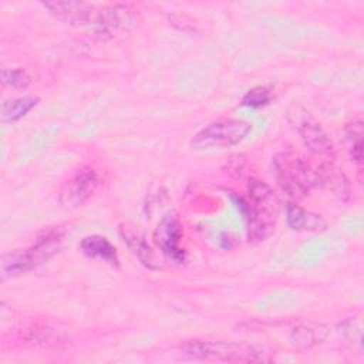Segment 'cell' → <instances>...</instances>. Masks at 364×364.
I'll list each match as a JSON object with an SVG mask.
<instances>
[{
	"mask_svg": "<svg viewBox=\"0 0 364 364\" xmlns=\"http://www.w3.org/2000/svg\"><path fill=\"white\" fill-rule=\"evenodd\" d=\"M249 199L243 200L240 196L237 208L246 218L249 240L260 242L272 235L280 212V200L274 191L260 179H250L247 185Z\"/></svg>",
	"mask_w": 364,
	"mask_h": 364,
	"instance_id": "obj_1",
	"label": "cell"
},
{
	"mask_svg": "<svg viewBox=\"0 0 364 364\" xmlns=\"http://www.w3.org/2000/svg\"><path fill=\"white\" fill-rule=\"evenodd\" d=\"M63 237L64 233L60 229H50L40 235L30 247L3 255L0 262L1 279L27 273L51 259L60 250Z\"/></svg>",
	"mask_w": 364,
	"mask_h": 364,
	"instance_id": "obj_2",
	"label": "cell"
},
{
	"mask_svg": "<svg viewBox=\"0 0 364 364\" xmlns=\"http://www.w3.org/2000/svg\"><path fill=\"white\" fill-rule=\"evenodd\" d=\"M191 357L233 363H266L270 361L269 353L255 346L232 341H191L182 347Z\"/></svg>",
	"mask_w": 364,
	"mask_h": 364,
	"instance_id": "obj_3",
	"label": "cell"
},
{
	"mask_svg": "<svg viewBox=\"0 0 364 364\" xmlns=\"http://www.w3.org/2000/svg\"><path fill=\"white\" fill-rule=\"evenodd\" d=\"M277 185L290 198L306 196L314 185V172L307 162L293 152H282L273 159Z\"/></svg>",
	"mask_w": 364,
	"mask_h": 364,
	"instance_id": "obj_4",
	"label": "cell"
},
{
	"mask_svg": "<svg viewBox=\"0 0 364 364\" xmlns=\"http://www.w3.org/2000/svg\"><path fill=\"white\" fill-rule=\"evenodd\" d=\"M252 131V124L242 119H219L196 132L191 141L193 149L232 146L243 141Z\"/></svg>",
	"mask_w": 364,
	"mask_h": 364,
	"instance_id": "obj_5",
	"label": "cell"
},
{
	"mask_svg": "<svg viewBox=\"0 0 364 364\" xmlns=\"http://www.w3.org/2000/svg\"><path fill=\"white\" fill-rule=\"evenodd\" d=\"M100 185V176L91 166L78 169L60 189L58 202L65 209H74L87 202Z\"/></svg>",
	"mask_w": 364,
	"mask_h": 364,
	"instance_id": "obj_6",
	"label": "cell"
},
{
	"mask_svg": "<svg viewBox=\"0 0 364 364\" xmlns=\"http://www.w3.org/2000/svg\"><path fill=\"white\" fill-rule=\"evenodd\" d=\"M182 226L176 216L166 215L161 219L154 230V242L159 250L172 262L182 263L185 260V250L181 247Z\"/></svg>",
	"mask_w": 364,
	"mask_h": 364,
	"instance_id": "obj_7",
	"label": "cell"
},
{
	"mask_svg": "<svg viewBox=\"0 0 364 364\" xmlns=\"http://www.w3.org/2000/svg\"><path fill=\"white\" fill-rule=\"evenodd\" d=\"M43 6L55 18L73 26H92L97 17L94 6L84 1H44Z\"/></svg>",
	"mask_w": 364,
	"mask_h": 364,
	"instance_id": "obj_8",
	"label": "cell"
},
{
	"mask_svg": "<svg viewBox=\"0 0 364 364\" xmlns=\"http://www.w3.org/2000/svg\"><path fill=\"white\" fill-rule=\"evenodd\" d=\"M316 183L323 189L330 191L341 200H348L351 196V185L348 178L330 162L321 164L317 171H314V185Z\"/></svg>",
	"mask_w": 364,
	"mask_h": 364,
	"instance_id": "obj_9",
	"label": "cell"
},
{
	"mask_svg": "<svg viewBox=\"0 0 364 364\" xmlns=\"http://www.w3.org/2000/svg\"><path fill=\"white\" fill-rule=\"evenodd\" d=\"M132 14L125 6L104 7L97 11L92 27L97 34H111L114 30H125L132 24Z\"/></svg>",
	"mask_w": 364,
	"mask_h": 364,
	"instance_id": "obj_10",
	"label": "cell"
},
{
	"mask_svg": "<svg viewBox=\"0 0 364 364\" xmlns=\"http://www.w3.org/2000/svg\"><path fill=\"white\" fill-rule=\"evenodd\" d=\"M299 134L306 148L317 155H333L334 145L323 128L313 119H304L299 125Z\"/></svg>",
	"mask_w": 364,
	"mask_h": 364,
	"instance_id": "obj_11",
	"label": "cell"
},
{
	"mask_svg": "<svg viewBox=\"0 0 364 364\" xmlns=\"http://www.w3.org/2000/svg\"><path fill=\"white\" fill-rule=\"evenodd\" d=\"M286 220L291 230L296 232H323L327 228V222L311 210H307L296 203H287Z\"/></svg>",
	"mask_w": 364,
	"mask_h": 364,
	"instance_id": "obj_12",
	"label": "cell"
},
{
	"mask_svg": "<svg viewBox=\"0 0 364 364\" xmlns=\"http://www.w3.org/2000/svg\"><path fill=\"white\" fill-rule=\"evenodd\" d=\"M328 334V327L320 323H301L290 333V341L300 348H310L321 343Z\"/></svg>",
	"mask_w": 364,
	"mask_h": 364,
	"instance_id": "obj_13",
	"label": "cell"
},
{
	"mask_svg": "<svg viewBox=\"0 0 364 364\" xmlns=\"http://www.w3.org/2000/svg\"><path fill=\"white\" fill-rule=\"evenodd\" d=\"M81 249L82 252L90 256V257H98L104 262H107L111 266L118 267V255L115 247L108 242V239L98 236V235H92V236H87L82 239L81 242Z\"/></svg>",
	"mask_w": 364,
	"mask_h": 364,
	"instance_id": "obj_14",
	"label": "cell"
},
{
	"mask_svg": "<svg viewBox=\"0 0 364 364\" xmlns=\"http://www.w3.org/2000/svg\"><path fill=\"white\" fill-rule=\"evenodd\" d=\"M121 236L124 237V242L128 245V247L132 250V253L139 259V262L142 264H145L149 269L158 267L155 263L152 250L149 249L146 242L138 233H135L129 228H121Z\"/></svg>",
	"mask_w": 364,
	"mask_h": 364,
	"instance_id": "obj_15",
	"label": "cell"
},
{
	"mask_svg": "<svg viewBox=\"0 0 364 364\" xmlns=\"http://www.w3.org/2000/svg\"><path fill=\"white\" fill-rule=\"evenodd\" d=\"M38 102L37 97H20L16 100L6 101L1 105V118L3 121L13 122L24 117L31 108H34Z\"/></svg>",
	"mask_w": 364,
	"mask_h": 364,
	"instance_id": "obj_16",
	"label": "cell"
},
{
	"mask_svg": "<svg viewBox=\"0 0 364 364\" xmlns=\"http://www.w3.org/2000/svg\"><path fill=\"white\" fill-rule=\"evenodd\" d=\"M28 341L33 343L37 347L50 348V347H58L64 341V337L58 334L54 328L50 327H36L30 331Z\"/></svg>",
	"mask_w": 364,
	"mask_h": 364,
	"instance_id": "obj_17",
	"label": "cell"
},
{
	"mask_svg": "<svg viewBox=\"0 0 364 364\" xmlns=\"http://www.w3.org/2000/svg\"><path fill=\"white\" fill-rule=\"evenodd\" d=\"M346 136L351 144V158L357 164L363 159V122L360 119L351 121L346 125Z\"/></svg>",
	"mask_w": 364,
	"mask_h": 364,
	"instance_id": "obj_18",
	"label": "cell"
},
{
	"mask_svg": "<svg viewBox=\"0 0 364 364\" xmlns=\"http://www.w3.org/2000/svg\"><path fill=\"white\" fill-rule=\"evenodd\" d=\"M273 98V91L270 87L259 85L246 92V95L242 100V104L250 108H260L267 105Z\"/></svg>",
	"mask_w": 364,
	"mask_h": 364,
	"instance_id": "obj_19",
	"label": "cell"
},
{
	"mask_svg": "<svg viewBox=\"0 0 364 364\" xmlns=\"http://www.w3.org/2000/svg\"><path fill=\"white\" fill-rule=\"evenodd\" d=\"M1 81L14 88H27L31 84V77L23 68H4L1 71Z\"/></svg>",
	"mask_w": 364,
	"mask_h": 364,
	"instance_id": "obj_20",
	"label": "cell"
}]
</instances>
